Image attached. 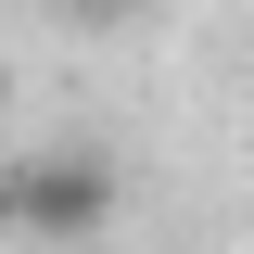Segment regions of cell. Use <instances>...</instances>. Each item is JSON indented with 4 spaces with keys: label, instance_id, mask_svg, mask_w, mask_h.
Masks as SVG:
<instances>
[{
    "label": "cell",
    "instance_id": "cell-1",
    "mask_svg": "<svg viewBox=\"0 0 254 254\" xmlns=\"http://www.w3.org/2000/svg\"><path fill=\"white\" fill-rule=\"evenodd\" d=\"M0 229H13V242H51V254L102 242V229H115V153H89V140L13 153L0 165Z\"/></svg>",
    "mask_w": 254,
    "mask_h": 254
},
{
    "label": "cell",
    "instance_id": "cell-2",
    "mask_svg": "<svg viewBox=\"0 0 254 254\" xmlns=\"http://www.w3.org/2000/svg\"><path fill=\"white\" fill-rule=\"evenodd\" d=\"M64 13H76V26H127L140 0H64Z\"/></svg>",
    "mask_w": 254,
    "mask_h": 254
},
{
    "label": "cell",
    "instance_id": "cell-3",
    "mask_svg": "<svg viewBox=\"0 0 254 254\" xmlns=\"http://www.w3.org/2000/svg\"><path fill=\"white\" fill-rule=\"evenodd\" d=\"M0 115H13V51H0Z\"/></svg>",
    "mask_w": 254,
    "mask_h": 254
}]
</instances>
